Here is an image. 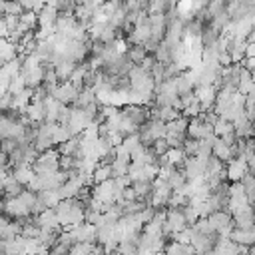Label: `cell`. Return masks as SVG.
<instances>
[{
    "instance_id": "16",
    "label": "cell",
    "mask_w": 255,
    "mask_h": 255,
    "mask_svg": "<svg viewBox=\"0 0 255 255\" xmlns=\"http://www.w3.org/2000/svg\"><path fill=\"white\" fill-rule=\"evenodd\" d=\"M233 225L235 229H251L255 225V213H253V205L247 209H241L233 215Z\"/></svg>"
},
{
    "instance_id": "3",
    "label": "cell",
    "mask_w": 255,
    "mask_h": 255,
    "mask_svg": "<svg viewBox=\"0 0 255 255\" xmlns=\"http://www.w3.org/2000/svg\"><path fill=\"white\" fill-rule=\"evenodd\" d=\"M32 167H34L36 175H46V173L58 171V169H60V153H58V149L52 147V149L40 153V155L36 157V161L32 163Z\"/></svg>"
},
{
    "instance_id": "6",
    "label": "cell",
    "mask_w": 255,
    "mask_h": 255,
    "mask_svg": "<svg viewBox=\"0 0 255 255\" xmlns=\"http://www.w3.org/2000/svg\"><path fill=\"white\" fill-rule=\"evenodd\" d=\"M80 92L82 90H78L74 84H70V82H62V84H58V86H54V88H48V94L52 96V98H56L60 104H64V106H74L76 104V100H78V96H80Z\"/></svg>"
},
{
    "instance_id": "38",
    "label": "cell",
    "mask_w": 255,
    "mask_h": 255,
    "mask_svg": "<svg viewBox=\"0 0 255 255\" xmlns=\"http://www.w3.org/2000/svg\"><path fill=\"white\" fill-rule=\"evenodd\" d=\"M235 128H233V124L231 122H225V120H221L219 118V122L213 126V133L217 135V137H221V135H225L227 131H233Z\"/></svg>"
},
{
    "instance_id": "26",
    "label": "cell",
    "mask_w": 255,
    "mask_h": 255,
    "mask_svg": "<svg viewBox=\"0 0 255 255\" xmlns=\"http://www.w3.org/2000/svg\"><path fill=\"white\" fill-rule=\"evenodd\" d=\"M56 149H58V153L64 155V157H80V137H74V139H70V141L58 145Z\"/></svg>"
},
{
    "instance_id": "24",
    "label": "cell",
    "mask_w": 255,
    "mask_h": 255,
    "mask_svg": "<svg viewBox=\"0 0 255 255\" xmlns=\"http://www.w3.org/2000/svg\"><path fill=\"white\" fill-rule=\"evenodd\" d=\"M12 175L16 177V181H18L20 185L28 187V185H30V181L36 177V171H34V167H32V165H20V167L12 169Z\"/></svg>"
},
{
    "instance_id": "28",
    "label": "cell",
    "mask_w": 255,
    "mask_h": 255,
    "mask_svg": "<svg viewBox=\"0 0 255 255\" xmlns=\"http://www.w3.org/2000/svg\"><path fill=\"white\" fill-rule=\"evenodd\" d=\"M108 179H112V167H110V163H102L100 161L98 167L92 173V181H94V185H98V183H104Z\"/></svg>"
},
{
    "instance_id": "2",
    "label": "cell",
    "mask_w": 255,
    "mask_h": 255,
    "mask_svg": "<svg viewBox=\"0 0 255 255\" xmlns=\"http://www.w3.org/2000/svg\"><path fill=\"white\" fill-rule=\"evenodd\" d=\"M165 135H167V128H165V124L159 122V120H153V118H149V120L139 128L141 143L147 145V147H151L157 139H163Z\"/></svg>"
},
{
    "instance_id": "33",
    "label": "cell",
    "mask_w": 255,
    "mask_h": 255,
    "mask_svg": "<svg viewBox=\"0 0 255 255\" xmlns=\"http://www.w3.org/2000/svg\"><path fill=\"white\" fill-rule=\"evenodd\" d=\"M223 171H225V163L211 155L207 159V165H205V175H221Z\"/></svg>"
},
{
    "instance_id": "30",
    "label": "cell",
    "mask_w": 255,
    "mask_h": 255,
    "mask_svg": "<svg viewBox=\"0 0 255 255\" xmlns=\"http://www.w3.org/2000/svg\"><path fill=\"white\" fill-rule=\"evenodd\" d=\"M96 102H98V100H96V90H94V88H84V90L80 92V96H78L74 108H88L90 104H96Z\"/></svg>"
},
{
    "instance_id": "51",
    "label": "cell",
    "mask_w": 255,
    "mask_h": 255,
    "mask_svg": "<svg viewBox=\"0 0 255 255\" xmlns=\"http://www.w3.org/2000/svg\"><path fill=\"white\" fill-rule=\"evenodd\" d=\"M0 255H4V247H2V243H0Z\"/></svg>"
},
{
    "instance_id": "18",
    "label": "cell",
    "mask_w": 255,
    "mask_h": 255,
    "mask_svg": "<svg viewBox=\"0 0 255 255\" xmlns=\"http://www.w3.org/2000/svg\"><path fill=\"white\" fill-rule=\"evenodd\" d=\"M44 66H38V68H32V70H26V72H22V76H24V80H26V86L30 88V90H36V88H40L42 84H44Z\"/></svg>"
},
{
    "instance_id": "5",
    "label": "cell",
    "mask_w": 255,
    "mask_h": 255,
    "mask_svg": "<svg viewBox=\"0 0 255 255\" xmlns=\"http://www.w3.org/2000/svg\"><path fill=\"white\" fill-rule=\"evenodd\" d=\"M4 215L16 221H24L32 217V209L18 197H4Z\"/></svg>"
},
{
    "instance_id": "49",
    "label": "cell",
    "mask_w": 255,
    "mask_h": 255,
    "mask_svg": "<svg viewBox=\"0 0 255 255\" xmlns=\"http://www.w3.org/2000/svg\"><path fill=\"white\" fill-rule=\"evenodd\" d=\"M249 255H255V243L249 247Z\"/></svg>"
},
{
    "instance_id": "50",
    "label": "cell",
    "mask_w": 255,
    "mask_h": 255,
    "mask_svg": "<svg viewBox=\"0 0 255 255\" xmlns=\"http://www.w3.org/2000/svg\"><path fill=\"white\" fill-rule=\"evenodd\" d=\"M0 199H4V187L0 185Z\"/></svg>"
},
{
    "instance_id": "44",
    "label": "cell",
    "mask_w": 255,
    "mask_h": 255,
    "mask_svg": "<svg viewBox=\"0 0 255 255\" xmlns=\"http://www.w3.org/2000/svg\"><path fill=\"white\" fill-rule=\"evenodd\" d=\"M12 100H14L12 94L0 96V112H10V110H12Z\"/></svg>"
},
{
    "instance_id": "52",
    "label": "cell",
    "mask_w": 255,
    "mask_h": 255,
    "mask_svg": "<svg viewBox=\"0 0 255 255\" xmlns=\"http://www.w3.org/2000/svg\"><path fill=\"white\" fill-rule=\"evenodd\" d=\"M251 78H253V82H255V72H251Z\"/></svg>"
},
{
    "instance_id": "19",
    "label": "cell",
    "mask_w": 255,
    "mask_h": 255,
    "mask_svg": "<svg viewBox=\"0 0 255 255\" xmlns=\"http://www.w3.org/2000/svg\"><path fill=\"white\" fill-rule=\"evenodd\" d=\"M26 116L30 118L32 124L40 126L46 122V110H44V102H38V100H32V104L28 106L26 110Z\"/></svg>"
},
{
    "instance_id": "20",
    "label": "cell",
    "mask_w": 255,
    "mask_h": 255,
    "mask_svg": "<svg viewBox=\"0 0 255 255\" xmlns=\"http://www.w3.org/2000/svg\"><path fill=\"white\" fill-rule=\"evenodd\" d=\"M233 243H237L239 247H245L249 249L253 243H255V233L251 229H233L231 237H229Z\"/></svg>"
},
{
    "instance_id": "43",
    "label": "cell",
    "mask_w": 255,
    "mask_h": 255,
    "mask_svg": "<svg viewBox=\"0 0 255 255\" xmlns=\"http://www.w3.org/2000/svg\"><path fill=\"white\" fill-rule=\"evenodd\" d=\"M18 141L16 139H2V151L6 153V155H12L16 149H18Z\"/></svg>"
},
{
    "instance_id": "27",
    "label": "cell",
    "mask_w": 255,
    "mask_h": 255,
    "mask_svg": "<svg viewBox=\"0 0 255 255\" xmlns=\"http://www.w3.org/2000/svg\"><path fill=\"white\" fill-rule=\"evenodd\" d=\"M213 157H217L219 161H223L225 165L233 159V153H231V145H227V143H223L221 139H217L215 143H213Z\"/></svg>"
},
{
    "instance_id": "32",
    "label": "cell",
    "mask_w": 255,
    "mask_h": 255,
    "mask_svg": "<svg viewBox=\"0 0 255 255\" xmlns=\"http://www.w3.org/2000/svg\"><path fill=\"white\" fill-rule=\"evenodd\" d=\"M171 8V2H165V0H151L147 2V16L149 14H165L167 10Z\"/></svg>"
},
{
    "instance_id": "23",
    "label": "cell",
    "mask_w": 255,
    "mask_h": 255,
    "mask_svg": "<svg viewBox=\"0 0 255 255\" xmlns=\"http://www.w3.org/2000/svg\"><path fill=\"white\" fill-rule=\"evenodd\" d=\"M187 126H189V120L179 116L177 120L165 124L167 128V135H179V137H187Z\"/></svg>"
},
{
    "instance_id": "47",
    "label": "cell",
    "mask_w": 255,
    "mask_h": 255,
    "mask_svg": "<svg viewBox=\"0 0 255 255\" xmlns=\"http://www.w3.org/2000/svg\"><path fill=\"white\" fill-rule=\"evenodd\" d=\"M8 26H6V22H4V18L0 16V38H8Z\"/></svg>"
},
{
    "instance_id": "22",
    "label": "cell",
    "mask_w": 255,
    "mask_h": 255,
    "mask_svg": "<svg viewBox=\"0 0 255 255\" xmlns=\"http://www.w3.org/2000/svg\"><path fill=\"white\" fill-rule=\"evenodd\" d=\"M16 56H18L16 44H12L8 38H0V66L12 62Z\"/></svg>"
},
{
    "instance_id": "11",
    "label": "cell",
    "mask_w": 255,
    "mask_h": 255,
    "mask_svg": "<svg viewBox=\"0 0 255 255\" xmlns=\"http://www.w3.org/2000/svg\"><path fill=\"white\" fill-rule=\"evenodd\" d=\"M225 171H227V181L229 183H237V181H241L249 173V167H247L245 159H231L225 165Z\"/></svg>"
},
{
    "instance_id": "34",
    "label": "cell",
    "mask_w": 255,
    "mask_h": 255,
    "mask_svg": "<svg viewBox=\"0 0 255 255\" xmlns=\"http://www.w3.org/2000/svg\"><path fill=\"white\" fill-rule=\"evenodd\" d=\"M122 145H124V149L126 151H129V155L141 145V137H139V131L137 133H131V135H128V137H124V141H122Z\"/></svg>"
},
{
    "instance_id": "48",
    "label": "cell",
    "mask_w": 255,
    "mask_h": 255,
    "mask_svg": "<svg viewBox=\"0 0 255 255\" xmlns=\"http://www.w3.org/2000/svg\"><path fill=\"white\" fill-rule=\"evenodd\" d=\"M4 213V199H0V215Z\"/></svg>"
},
{
    "instance_id": "4",
    "label": "cell",
    "mask_w": 255,
    "mask_h": 255,
    "mask_svg": "<svg viewBox=\"0 0 255 255\" xmlns=\"http://www.w3.org/2000/svg\"><path fill=\"white\" fill-rule=\"evenodd\" d=\"M179 98L177 90H175V82L173 80H165L161 84L155 86L153 92V104L155 108H163V106H173V102Z\"/></svg>"
},
{
    "instance_id": "42",
    "label": "cell",
    "mask_w": 255,
    "mask_h": 255,
    "mask_svg": "<svg viewBox=\"0 0 255 255\" xmlns=\"http://www.w3.org/2000/svg\"><path fill=\"white\" fill-rule=\"evenodd\" d=\"M197 143H199V141L185 137V141H183V151H185L187 157H193V155H195V151H197Z\"/></svg>"
},
{
    "instance_id": "7",
    "label": "cell",
    "mask_w": 255,
    "mask_h": 255,
    "mask_svg": "<svg viewBox=\"0 0 255 255\" xmlns=\"http://www.w3.org/2000/svg\"><path fill=\"white\" fill-rule=\"evenodd\" d=\"M70 233L74 245L76 243H98V227L92 225V223H80L76 227H70V229H64Z\"/></svg>"
},
{
    "instance_id": "17",
    "label": "cell",
    "mask_w": 255,
    "mask_h": 255,
    "mask_svg": "<svg viewBox=\"0 0 255 255\" xmlns=\"http://www.w3.org/2000/svg\"><path fill=\"white\" fill-rule=\"evenodd\" d=\"M76 66H78V64H74V62H70V60H64V58H60L58 62H54V70H56V74H58L60 84H62V82H70V78H72Z\"/></svg>"
},
{
    "instance_id": "13",
    "label": "cell",
    "mask_w": 255,
    "mask_h": 255,
    "mask_svg": "<svg viewBox=\"0 0 255 255\" xmlns=\"http://www.w3.org/2000/svg\"><path fill=\"white\" fill-rule=\"evenodd\" d=\"M195 98H197V102L201 104L203 112H209V110H213V106H215L217 90H215L213 86H199V88H195Z\"/></svg>"
},
{
    "instance_id": "21",
    "label": "cell",
    "mask_w": 255,
    "mask_h": 255,
    "mask_svg": "<svg viewBox=\"0 0 255 255\" xmlns=\"http://www.w3.org/2000/svg\"><path fill=\"white\" fill-rule=\"evenodd\" d=\"M4 247V255H26V239L20 235L16 239H8V241H0Z\"/></svg>"
},
{
    "instance_id": "41",
    "label": "cell",
    "mask_w": 255,
    "mask_h": 255,
    "mask_svg": "<svg viewBox=\"0 0 255 255\" xmlns=\"http://www.w3.org/2000/svg\"><path fill=\"white\" fill-rule=\"evenodd\" d=\"M151 149H153V153H155L157 157H161V155H165V153L169 151V145H167V141H165V137H163V139H157V141L151 145Z\"/></svg>"
},
{
    "instance_id": "12",
    "label": "cell",
    "mask_w": 255,
    "mask_h": 255,
    "mask_svg": "<svg viewBox=\"0 0 255 255\" xmlns=\"http://www.w3.org/2000/svg\"><path fill=\"white\" fill-rule=\"evenodd\" d=\"M60 14L54 6V2H48L44 6V10L38 14V28H46V30H54L56 28V22H58Z\"/></svg>"
},
{
    "instance_id": "39",
    "label": "cell",
    "mask_w": 255,
    "mask_h": 255,
    "mask_svg": "<svg viewBox=\"0 0 255 255\" xmlns=\"http://www.w3.org/2000/svg\"><path fill=\"white\" fill-rule=\"evenodd\" d=\"M151 78H153V82H155V86L157 84H161V82H165V66L163 64H159V62H155V66L151 68Z\"/></svg>"
},
{
    "instance_id": "25",
    "label": "cell",
    "mask_w": 255,
    "mask_h": 255,
    "mask_svg": "<svg viewBox=\"0 0 255 255\" xmlns=\"http://www.w3.org/2000/svg\"><path fill=\"white\" fill-rule=\"evenodd\" d=\"M126 56H128V60H129L133 66H141V62H143L149 54H147L145 46H137V44H133V46H128Z\"/></svg>"
},
{
    "instance_id": "1",
    "label": "cell",
    "mask_w": 255,
    "mask_h": 255,
    "mask_svg": "<svg viewBox=\"0 0 255 255\" xmlns=\"http://www.w3.org/2000/svg\"><path fill=\"white\" fill-rule=\"evenodd\" d=\"M84 203L74 197V199H62L58 205H56V215H58V221L62 225V229H70V227H76L80 223H84Z\"/></svg>"
},
{
    "instance_id": "9",
    "label": "cell",
    "mask_w": 255,
    "mask_h": 255,
    "mask_svg": "<svg viewBox=\"0 0 255 255\" xmlns=\"http://www.w3.org/2000/svg\"><path fill=\"white\" fill-rule=\"evenodd\" d=\"M205 165H207V161H201L197 157H187L183 161V165H181L185 179L187 181H199V179H203L205 177Z\"/></svg>"
},
{
    "instance_id": "14",
    "label": "cell",
    "mask_w": 255,
    "mask_h": 255,
    "mask_svg": "<svg viewBox=\"0 0 255 255\" xmlns=\"http://www.w3.org/2000/svg\"><path fill=\"white\" fill-rule=\"evenodd\" d=\"M122 114H124L128 120H131L137 128H141V126L149 120V110L143 108V106H124V108H122Z\"/></svg>"
},
{
    "instance_id": "31",
    "label": "cell",
    "mask_w": 255,
    "mask_h": 255,
    "mask_svg": "<svg viewBox=\"0 0 255 255\" xmlns=\"http://www.w3.org/2000/svg\"><path fill=\"white\" fill-rule=\"evenodd\" d=\"M110 167H112V179L128 177V171H129V163H128V161L112 159V161H110Z\"/></svg>"
},
{
    "instance_id": "37",
    "label": "cell",
    "mask_w": 255,
    "mask_h": 255,
    "mask_svg": "<svg viewBox=\"0 0 255 255\" xmlns=\"http://www.w3.org/2000/svg\"><path fill=\"white\" fill-rule=\"evenodd\" d=\"M118 253L120 255H137V241H120L118 245Z\"/></svg>"
},
{
    "instance_id": "46",
    "label": "cell",
    "mask_w": 255,
    "mask_h": 255,
    "mask_svg": "<svg viewBox=\"0 0 255 255\" xmlns=\"http://www.w3.org/2000/svg\"><path fill=\"white\" fill-rule=\"evenodd\" d=\"M245 58H255V42H247V50H245Z\"/></svg>"
},
{
    "instance_id": "29",
    "label": "cell",
    "mask_w": 255,
    "mask_h": 255,
    "mask_svg": "<svg viewBox=\"0 0 255 255\" xmlns=\"http://www.w3.org/2000/svg\"><path fill=\"white\" fill-rule=\"evenodd\" d=\"M2 187H4V197H18L26 187L24 185H20L18 181H16V177L14 175H10L4 183H2Z\"/></svg>"
},
{
    "instance_id": "10",
    "label": "cell",
    "mask_w": 255,
    "mask_h": 255,
    "mask_svg": "<svg viewBox=\"0 0 255 255\" xmlns=\"http://www.w3.org/2000/svg\"><path fill=\"white\" fill-rule=\"evenodd\" d=\"M209 135H213V128L199 118H193L189 120V126H187V137L189 139H195V141H201V139H207Z\"/></svg>"
},
{
    "instance_id": "15",
    "label": "cell",
    "mask_w": 255,
    "mask_h": 255,
    "mask_svg": "<svg viewBox=\"0 0 255 255\" xmlns=\"http://www.w3.org/2000/svg\"><path fill=\"white\" fill-rule=\"evenodd\" d=\"M38 227L40 229H56V231H62V225L58 221V215H56V209H46L44 213H40L38 217H34Z\"/></svg>"
},
{
    "instance_id": "45",
    "label": "cell",
    "mask_w": 255,
    "mask_h": 255,
    "mask_svg": "<svg viewBox=\"0 0 255 255\" xmlns=\"http://www.w3.org/2000/svg\"><path fill=\"white\" fill-rule=\"evenodd\" d=\"M241 66H243L245 70H249V72H255V58H245V60L241 62Z\"/></svg>"
},
{
    "instance_id": "40",
    "label": "cell",
    "mask_w": 255,
    "mask_h": 255,
    "mask_svg": "<svg viewBox=\"0 0 255 255\" xmlns=\"http://www.w3.org/2000/svg\"><path fill=\"white\" fill-rule=\"evenodd\" d=\"M70 245H66V243H60V241H56L52 247H50V251H48V255H68L70 253Z\"/></svg>"
},
{
    "instance_id": "36",
    "label": "cell",
    "mask_w": 255,
    "mask_h": 255,
    "mask_svg": "<svg viewBox=\"0 0 255 255\" xmlns=\"http://www.w3.org/2000/svg\"><path fill=\"white\" fill-rule=\"evenodd\" d=\"M28 86H26V80H24V76L20 74V76H16V78H12V82H10V86H8V94H12V96H16V94H20V92H24Z\"/></svg>"
},
{
    "instance_id": "35",
    "label": "cell",
    "mask_w": 255,
    "mask_h": 255,
    "mask_svg": "<svg viewBox=\"0 0 255 255\" xmlns=\"http://www.w3.org/2000/svg\"><path fill=\"white\" fill-rule=\"evenodd\" d=\"M191 227H193L197 233H203V235H217L215 229H213V225H211V221H209L207 217H201V219H199L195 225H191Z\"/></svg>"
},
{
    "instance_id": "8",
    "label": "cell",
    "mask_w": 255,
    "mask_h": 255,
    "mask_svg": "<svg viewBox=\"0 0 255 255\" xmlns=\"http://www.w3.org/2000/svg\"><path fill=\"white\" fill-rule=\"evenodd\" d=\"M94 124V120L86 114V110H82V108H72V112H70V120H68V126H70V129L74 131V135L78 137V135H82V131L86 129V128H90Z\"/></svg>"
},
{
    "instance_id": "53",
    "label": "cell",
    "mask_w": 255,
    "mask_h": 255,
    "mask_svg": "<svg viewBox=\"0 0 255 255\" xmlns=\"http://www.w3.org/2000/svg\"><path fill=\"white\" fill-rule=\"evenodd\" d=\"M253 213H255V203H253Z\"/></svg>"
}]
</instances>
